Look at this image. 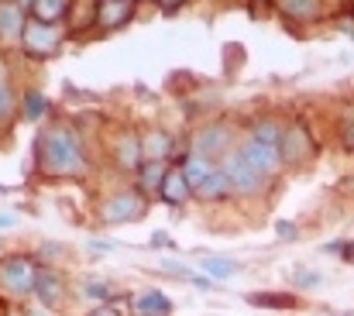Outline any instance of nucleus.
Returning <instances> with one entry per match:
<instances>
[{"mask_svg":"<svg viewBox=\"0 0 354 316\" xmlns=\"http://www.w3.org/2000/svg\"><path fill=\"white\" fill-rule=\"evenodd\" d=\"M162 200L165 203H172V207H183L189 196H193V189H189V183H186V176H183V169L176 165V169H169V176H165V183H162Z\"/></svg>","mask_w":354,"mask_h":316,"instance_id":"nucleus-10","label":"nucleus"},{"mask_svg":"<svg viewBox=\"0 0 354 316\" xmlns=\"http://www.w3.org/2000/svg\"><path fill=\"white\" fill-rule=\"evenodd\" d=\"M227 141H231V131H227L224 124H214V127H207V131L196 138V155L217 158V155L227 151Z\"/></svg>","mask_w":354,"mask_h":316,"instance_id":"nucleus-9","label":"nucleus"},{"mask_svg":"<svg viewBox=\"0 0 354 316\" xmlns=\"http://www.w3.org/2000/svg\"><path fill=\"white\" fill-rule=\"evenodd\" d=\"M131 17V0H100V24L118 28Z\"/></svg>","mask_w":354,"mask_h":316,"instance_id":"nucleus-17","label":"nucleus"},{"mask_svg":"<svg viewBox=\"0 0 354 316\" xmlns=\"http://www.w3.org/2000/svg\"><path fill=\"white\" fill-rule=\"evenodd\" d=\"M282 124L275 120V117H261V120H254V127H251V141H258V145H265V148H275L279 151V145H282Z\"/></svg>","mask_w":354,"mask_h":316,"instance_id":"nucleus-14","label":"nucleus"},{"mask_svg":"<svg viewBox=\"0 0 354 316\" xmlns=\"http://www.w3.org/2000/svg\"><path fill=\"white\" fill-rule=\"evenodd\" d=\"M172 155V138L162 131L141 134V162H165Z\"/></svg>","mask_w":354,"mask_h":316,"instance_id":"nucleus-12","label":"nucleus"},{"mask_svg":"<svg viewBox=\"0 0 354 316\" xmlns=\"http://www.w3.org/2000/svg\"><path fill=\"white\" fill-rule=\"evenodd\" d=\"M296 286L317 289V286H320V275H317V272H306V268H296Z\"/></svg>","mask_w":354,"mask_h":316,"instance_id":"nucleus-27","label":"nucleus"},{"mask_svg":"<svg viewBox=\"0 0 354 316\" xmlns=\"http://www.w3.org/2000/svg\"><path fill=\"white\" fill-rule=\"evenodd\" d=\"M337 254H341L344 261H354V241L351 244H341V251H337Z\"/></svg>","mask_w":354,"mask_h":316,"instance_id":"nucleus-31","label":"nucleus"},{"mask_svg":"<svg viewBox=\"0 0 354 316\" xmlns=\"http://www.w3.org/2000/svg\"><path fill=\"white\" fill-rule=\"evenodd\" d=\"M90 316H120L114 306H97V310H90Z\"/></svg>","mask_w":354,"mask_h":316,"instance_id":"nucleus-30","label":"nucleus"},{"mask_svg":"<svg viewBox=\"0 0 354 316\" xmlns=\"http://www.w3.org/2000/svg\"><path fill=\"white\" fill-rule=\"evenodd\" d=\"M7 316H28V313H24V310H10Z\"/></svg>","mask_w":354,"mask_h":316,"instance_id":"nucleus-35","label":"nucleus"},{"mask_svg":"<svg viewBox=\"0 0 354 316\" xmlns=\"http://www.w3.org/2000/svg\"><path fill=\"white\" fill-rule=\"evenodd\" d=\"M86 292L97 296V299H107V296H111V286H107V282H86Z\"/></svg>","mask_w":354,"mask_h":316,"instance_id":"nucleus-28","label":"nucleus"},{"mask_svg":"<svg viewBox=\"0 0 354 316\" xmlns=\"http://www.w3.org/2000/svg\"><path fill=\"white\" fill-rule=\"evenodd\" d=\"M248 303L251 306H265V310H292L296 296H286V292H251Z\"/></svg>","mask_w":354,"mask_h":316,"instance_id":"nucleus-18","label":"nucleus"},{"mask_svg":"<svg viewBox=\"0 0 354 316\" xmlns=\"http://www.w3.org/2000/svg\"><path fill=\"white\" fill-rule=\"evenodd\" d=\"M341 138H344V145L354 151V117L351 120H344V131H341Z\"/></svg>","mask_w":354,"mask_h":316,"instance_id":"nucleus-29","label":"nucleus"},{"mask_svg":"<svg viewBox=\"0 0 354 316\" xmlns=\"http://www.w3.org/2000/svg\"><path fill=\"white\" fill-rule=\"evenodd\" d=\"M282 10L292 17H317L320 14V0H282Z\"/></svg>","mask_w":354,"mask_h":316,"instance_id":"nucleus-23","label":"nucleus"},{"mask_svg":"<svg viewBox=\"0 0 354 316\" xmlns=\"http://www.w3.org/2000/svg\"><path fill=\"white\" fill-rule=\"evenodd\" d=\"M38 165L45 176H83L86 155H83L73 131L55 127V131H45L38 141Z\"/></svg>","mask_w":354,"mask_h":316,"instance_id":"nucleus-1","label":"nucleus"},{"mask_svg":"<svg viewBox=\"0 0 354 316\" xmlns=\"http://www.w3.org/2000/svg\"><path fill=\"white\" fill-rule=\"evenodd\" d=\"M145 210H148V200H145V193H138V189H127V193L111 196V200L104 203L100 216H104L107 223H131V220L145 216Z\"/></svg>","mask_w":354,"mask_h":316,"instance_id":"nucleus-3","label":"nucleus"},{"mask_svg":"<svg viewBox=\"0 0 354 316\" xmlns=\"http://www.w3.org/2000/svg\"><path fill=\"white\" fill-rule=\"evenodd\" d=\"M35 292H38V299H41L48 310H59V306L66 303V282H62L55 272H48V268H38Z\"/></svg>","mask_w":354,"mask_h":316,"instance_id":"nucleus-8","label":"nucleus"},{"mask_svg":"<svg viewBox=\"0 0 354 316\" xmlns=\"http://www.w3.org/2000/svg\"><path fill=\"white\" fill-rule=\"evenodd\" d=\"M310 155H313V141H310L306 127H303V124L289 127V131L282 134V145H279V162H286V165H303Z\"/></svg>","mask_w":354,"mask_h":316,"instance_id":"nucleus-5","label":"nucleus"},{"mask_svg":"<svg viewBox=\"0 0 354 316\" xmlns=\"http://www.w3.org/2000/svg\"><path fill=\"white\" fill-rule=\"evenodd\" d=\"M14 113V97H10V90L0 83V120H7Z\"/></svg>","mask_w":354,"mask_h":316,"instance_id":"nucleus-25","label":"nucleus"},{"mask_svg":"<svg viewBox=\"0 0 354 316\" xmlns=\"http://www.w3.org/2000/svg\"><path fill=\"white\" fill-rule=\"evenodd\" d=\"M24 104H28V110H24L28 117H41V113H45V97H41V93H28Z\"/></svg>","mask_w":354,"mask_h":316,"instance_id":"nucleus-24","label":"nucleus"},{"mask_svg":"<svg viewBox=\"0 0 354 316\" xmlns=\"http://www.w3.org/2000/svg\"><path fill=\"white\" fill-rule=\"evenodd\" d=\"M35 279H38V268H35L31 258L14 254V258L0 261V282H3L14 296H28V292H35Z\"/></svg>","mask_w":354,"mask_h":316,"instance_id":"nucleus-2","label":"nucleus"},{"mask_svg":"<svg viewBox=\"0 0 354 316\" xmlns=\"http://www.w3.org/2000/svg\"><path fill=\"white\" fill-rule=\"evenodd\" d=\"M165 176H169V165H165V162H145V165H141V189H145V193H148V189H162Z\"/></svg>","mask_w":354,"mask_h":316,"instance_id":"nucleus-20","label":"nucleus"},{"mask_svg":"<svg viewBox=\"0 0 354 316\" xmlns=\"http://www.w3.org/2000/svg\"><path fill=\"white\" fill-rule=\"evenodd\" d=\"M118 162L124 169H138L141 165V138H134V134H127L124 141L118 145Z\"/></svg>","mask_w":354,"mask_h":316,"instance_id":"nucleus-21","label":"nucleus"},{"mask_svg":"<svg viewBox=\"0 0 354 316\" xmlns=\"http://www.w3.org/2000/svg\"><path fill=\"white\" fill-rule=\"evenodd\" d=\"M231 189H234V186H231V176H227L224 165H221V169H217L200 189H196V196H200V200H224Z\"/></svg>","mask_w":354,"mask_h":316,"instance_id":"nucleus-16","label":"nucleus"},{"mask_svg":"<svg viewBox=\"0 0 354 316\" xmlns=\"http://www.w3.org/2000/svg\"><path fill=\"white\" fill-rule=\"evenodd\" d=\"M69 3H73V0H35V7H31V10H35V17H38V21L55 24V21L69 10Z\"/></svg>","mask_w":354,"mask_h":316,"instance_id":"nucleus-19","label":"nucleus"},{"mask_svg":"<svg viewBox=\"0 0 354 316\" xmlns=\"http://www.w3.org/2000/svg\"><path fill=\"white\" fill-rule=\"evenodd\" d=\"M237 158H241L244 165H251L258 176H272V172L279 169V151H275V148H265V145H258V141H251V138L237 148Z\"/></svg>","mask_w":354,"mask_h":316,"instance_id":"nucleus-6","label":"nucleus"},{"mask_svg":"<svg viewBox=\"0 0 354 316\" xmlns=\"http://www.w3.org/2000/svg\"><path fill=\"white\" fill-rule=\"evenodd\" d=\"M21 41H24V48L31 55H52L62 45V28L59 24H45V21H28Z\"/></svg>","mask_w":354,"mask_h":316,"instance_id":"nucleus-4","label":"nucleus"},{"mask_svg":"<svg viewBox=\"0 0 354 316\" xmlns=\"http://www.w3.org/2000/svg\"><path fill=\"white\" fill-rule=\"evenodd\" d=\"M183 169V176H186V183H189V189L196 193L214 172H217V165L210 162V158H203V155H189L186 158V165H179Z\"/></svg>","mask_w":354,"mask_h":316,"instance_id":"nucleus-13","label":"nucleus"},{"mask_svg":"<svg viewBox=\"0 0 354 316\" xmlns=\"http://www.w3.org/2000/svg\"><path fill=\"white\" fill-rule=\"evenodd\" d=\"M17 3H21V7H35V0H17Z\"/></svg>","mask_w":354,"mask_h":316,"instance_id":"nucleus-34","label":"nucleus"},{"mask_svg":"<svg viewBox=\"0 0 354 316\" xmlns=\"http://www.w3.org/2000/svg\"><path fill=\"white\" fill-rule=\"evenodd\" d=\"M179 3H183V0H162V10H165V14H172Z\"/></svg>","mask_w":354,"mask_h":316,"instance_id":"nucleus-33","label":"nucleus"},{"mask_svg":"<svg viewBox=\"0 0 354 316\" xmlns=\"http://www.w3.org/2000/svg\"><path fill=\"white\" fill-rule=\"evenodd\" d=\"M134 310H138V316H169L172 313V299L158 289H145V292L134 296Z\"/></svg>","mask_w":354,"mask_h":316,"instance_id":"nucleus-11","label":"nucleus"},{"mask_svg":"<svg viewBox=\"0 0 354 316\" xmlns=\"http://www.w3.org/2000/svg\"><path fill=\"white\" fill-rule=\"evenodd\" d=\"M224 172L231 176V186H234L237 193H244V196H251V193H258L261 189V183H265V176H258L251 165H244L237 155H231L227 162H224Z\"/></svg>","mask_w":354,"mask_h":316,"instance_id":"nucleus-7","label":"nucleus"},{"mask_svg":"<svg viewBox=\"0 0 354 316\" xmlns=\"http://www.w3.org/2000/svg\"><path fill=\"white\" fill-rule=\"evenodd\" d=\"M279 237H296V227L292 223H279Z\"/></svg>","mask_w":354,"mask_h":316,"instance_id":"nucleus-32","label":"nucleus"},{"mask_svg":"<svg viewBox=\"0 0 354 316\" xmlns=\"http://www.w3.org/2000/svg\"><path fill=\"white\" fill-rule=\"evenodd\" d=\"M203 268H207L214 279H234L237 272H241L237 261H231V258H217V254H207V258H203Z\"/></svg>","mask_w":354,"mask_h":316,"instance_id":"nucleus-22","label":"nucleus"},{"mask_svg":"<svg viewBox=\"0 0 354 316\" xmlns=\"http://www.w3.org/2000/svg\"><path fill=\"white\" fill-rule=\"evenodd\" d=\"M24 7L17 0H0V31L3 35H24Z\"/></svg>","mask_w":354,"mask_h":316,"instance_id":"nucleus-15","label":"nucleus"},{"mask_svg":"<svg viewBox=\"0 0 354 316\" xmlns=\"http://www.w3.org/2000/svg\"><path fill=\"white\" fill-rule=\"evenodd\" d=\"M162 268H165L169 275H179V279H189V282H193V272H189L186 265H179V261H172V258H165V261H162Z\"/></svg>","mask_w":354,"mask_h":316,"instance_id":"nucleus-26","label":"nucleus"}]
</instances>
